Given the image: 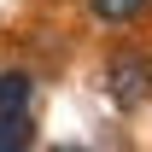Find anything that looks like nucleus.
<instances>
[{"label":"nucleus","instance_id":"7ed1b4c3","mask_svg":"<svg viewBox=\"0 0 152 152\" xmlns=\"http://www.w3.org/2000/svg\"><path fill=\"white\" fill-rule=\"evenodd\" d=\"M35 99V76L29 70H0V111H18Z\"/></svg>","mask_w":152,"mask_h":152},{"label":"nucleus","instance_id":"f257e3e1","mask_svg":"<svg viewBox=\"0 0 152 152\" xmlns=\"http://www.w3.org/2000/svg\"><path fill=\"white\" fill-rule=\"evenodd\" d=\"M105 94H111V105H123V111L146 105L152 99V53H140V47L111 53V64H105Z\"/></svg>","mask_w":152,"mask_h":152},{"label":"nucleus","instance_id":"f03ea898","mask_svg":"<svg viewBox=\"0 0 152 152\" xmlns=\"http://www.w3.org/2000/svg\"><path fill=\"white\" fill-rule=\"evenodd\" d=\"M35 146V111L18 105V111H0V152H23Z\"/></svg>","mask_w":152,"mask_h":152},{"label":"nucleus","instance_id":"20e7f679","mask_svg":"<svg viewBox=\"0 0 152 152\" xmlns=\"http://www.w3.org/2000/svg\"><path fill=\"white\" fill-rule=\"evenodd\" d=\"M152 0H88V12H94L99 23H111V29H123V23H134L140 12H146Z\"/></svg>","mask_w":152,"mask_h":152}]
</instances>
